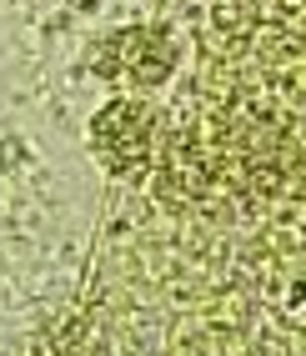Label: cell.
I'll return each mask as SVG.
<instances>
[{"label": "cell", "mask_w": 306, "mask_h": 356, "mask_svg": "<svg viewBox=\"0 0 306 356\" xmlns=\"http://www.w3.org/2000/svg\"><path fill=\"white\" fill-rule=\"evenodd\" d=\"M161 146H166V115L151 96H115L90 121V151L101 171L126 186H146L156 176Z\"/></svg>", "instance_id": "cell-1"}, {"label": "cell", "mask_w": 306, "mask_h": 356, "mask_svg": "<svg viewBox=\"0 0 306 356\" xmlns=\"http://www.w3.org/2000/svg\"><path fill=\"white\" fill-rule=\"evenodd\" d=\"M181 31L166 26V20H146V26H126V31H111L96 56H90V70L101 81L121 86L126 96H156L161 86L176 81L181 70Z\"/></svg>", "instance_id": "cell-2"}]
</instances>
